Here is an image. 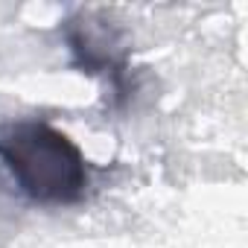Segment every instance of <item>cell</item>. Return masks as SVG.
<instances>
[{
    "label": "cell",
    "instance_id": "cell-1",
    "mask_svg": "<svg viewBox=\"0 0 248 248\" xmlns=\"http://www.w3.org/2000/svg\"><path fill=\"white\" fill-rule=\"evenodd\" d=\"M0 158L18 187L44 204H67L85 193L88 170L67 135L47 123H15L0 132Z\"/></svg>",
    "mask_w": 248,
    "mask_h": 248
}]
</instances>
